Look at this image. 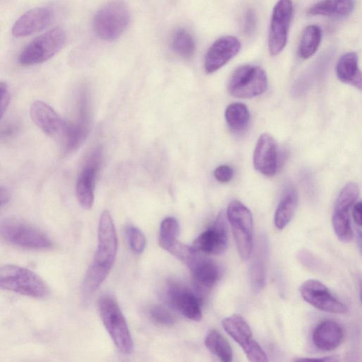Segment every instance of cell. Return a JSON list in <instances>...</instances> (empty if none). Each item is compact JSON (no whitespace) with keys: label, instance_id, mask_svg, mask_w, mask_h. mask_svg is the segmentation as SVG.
I'll return each mask as SVG.
<instances>
[{"label":"cell","instance_id":"obj_1","mask_svg":"<svg viewBox=\"0 0 362 362\" xmlns=\"http://www.w3.org/2000/svg\"><path fill=\"white\" fill-rule=\"evenodd\" d=\"M102 322L115 345L123 354H130L134 349L132 338L119 305L110 295H103L98 300Z\"/></svg>","mask_w":362,"mask_h":362},{"label":"cell","instance_id":"obj_2","mask_svg":"<svg viewBox=\"0 0 362 362\" xmlns=\"http://www.w3.org/2000/svg\"><path fill=\"white\" fill-rule=\"evenodd\" d=\"M0 288L36 298H43L49 292L46 284L37 274L13 264L0 267Z\"/></svg>","mask_w":362,"mask_h":362},{"label":"cell","instance_id":"obj_3","mask_svg":"<svg viewBox=\"0 0 362 362\" xmlns=\"http://www.w3.org/2000/svg\"><path fill=\"white\" fill-rule=\"evenodd\" d=\"M129 21L130 13L127 5L121 1H112L96 12L93 25L98 37L112 41L122 35Z\"/></svg>","mask_w":362,"mask_h":362},{"label":"cell","instance_id":"obj_4","mask_svg":"<svg viewBox=\"0 0 362 362\" xmlns=\"http://www.w3.org/2000/svg\"><path fill=\"white\" fill-rule=\"evenodd\" d=\"M226 216L230 224L241 259L250 258L253 250V218L250 210L238 200L229 202Z\"/></svg>","mask_w":362,"mask_h":362},{"label":"cell","instance_id":"obj_5","mask_svg":"<svg viewBox=\"0 0 362 362\" xmlns=\"http://www.w3.org/2000/svg\"><path fill=\"white\" fill-rule=\"evenodd\" d=\"M0 238L7 243L32 250L52 247L49 238L35 227L17 220L0 223Z\"/></svg>","mask_w":362,"mask_h":362},{"label":"cell","instance_id":"obj_6","mask_svg":"<svg viewBox=\"0 0 362 362\" xmlns=\"http://www.w3.org/2000/svg\"><path fill=\"white\" fill-rule=\"evenodd\" d=\"M65 41L66 35L62 29L49 30L27 45L19 55V62L24 66L45 62L62 49Z\"/></svg>","mask_w":362,"mask_h":362},{"label":"cell","instance_id":"obj_7","mask_svg":"<svg viewBox=\"0 0 362 362\" xmlns=\"http://www.w3.org/2000/svg\"><path fill=\"white\" fill-rule=\"evenodd\" d=\"M267 86V76L262 68L254 65H243L237 68L230 76L228 89L233 97L252 98L262 94Z\"/></svg>","mask_w":362,"mask_h":362},{"label":"cell","instance_id":"obj_8","mask_svg":"<svg viewBox=\"0 0 362 362\" xmlns=\"http://www.w3.org/2000/svg\"><path fill=\"white\" fill-rule=\"evenodd\" d=\"M358 194L357 184L349 182L341 189L334 203L332 226L337 237L343 243L350 242L354 236L350 211Z\"/></svg>","mask_w":362,"mask_h":362},{"label":"cell","instance_id":"obj_9","mask_svg":"<svg viewBox=\"0 0 362 362\" xmlns=\"http://www.w3.org/2000/svg\"><path fill=\"white\" fill-rule=\"evenodd\" d=\"M117 238L112 216L104 211L100 217L98 229V247L91 265L110 272L116 257Z\"/></svg>","mask_w":362,"mask_h":362},{"label":"cell","instance_id":"obj_10","mask_svg":"<svg viewBox=\"0 0 362 362\" xmlns=\"http://www.w3.org/2000/svg\"><path fill=\"white\" fill-rule=\"evenodd\" d=\"M224 330L239 344L247 358L252 362L267 361V354L254 339L250 327L238 314L231 315L222 320Z\"/></svg>","mask_w":362,"mask_h":362},{"label":"cell","instance_id":"obj_11","mask_svg":"<svg viewBox=\"0 0 362 362\" xmlns=\"http://www.w3.org/2000/svg\"><path fill=\"white\" fill-rule=\"evenodd\" d=\"M292 15L291 0H279L276 2L272 14L268 37V49L271 55L276 56L284 49Z\"/></svg>","mask_w":362,"mask_h":362},{"label":"cell","instance_id":"obj_12","mask_svg":"<svg viewBox=\"0 0 362 362\" xmlns=\"http://www.w3.org/2000/svg\"><path fill=\"white\" fill-rule=\"evenodd\" d=\"M299 290L305 301L321 311L337 314L347 312L346 305L336 298L326 286L318 280H306Z\"/></svg>","mask_w":362,"mask_h":362},{"label":"cell","instance_id":"obj_13","mask_svg":"<svg viewBox=\"0 0 362 362\" xmlns=\"http://www.w3.org/2000/svg\"><path fill=\"white\" fill-rule=\"evenodd\" d=\"M30 114L37 127L62 145L69 122L64 120L49 105L40 100L32 104Z\"/></svg>","mask_w":362,"mask_h":362},{"label":"cell","instance_id":"obj_14","mask_svg":"<svg viewBox=\"0 0 362 362\" xmlns=\"http://www.w3.org/2000/svg\"><path fill=\"white\" fill-rule=\"evenodd\" d=\"M101 155V150L95 149L86 161L77 177L76 197L81 206L86 209H90L93 204L95 183Z\"/></svg>","mask_w":362,"mask_h":362},{"label":"cell","instance_id":"obj_15","mask_svg":"<svg viewBox=\"0 0 362 362\" xmlns=\"http://www.w3.org/2000/svg\"><path fill=\"white\" fill-rule=\"evenodd\" d=\"M227 228L222 216L203 231L193 242L192 247L205 255H220L228 247Z\"/></svg>","mask_w":362,"mask_h":362},{"label":"cell","instance_id":"obj_16","mask_svg":"<svg viewBox=\"0 0 362 362\" xmlns=\"http://www.w3.org/2000/svg\"><path fill=\"white\" fill-rule=\"evenodd\" d=\"M241 43L232 35L223 36L216 40L209 48L204 59V69L211 74L233 59L240 50Z\"/></svg>","mask_w":362,"mask_h":362},{"label":"cell","instance_id":"obj_17","mask_svg":"<svg viewBox=\"0 0 362 362\" xmlns=\"http://www.w3.org/2000/svg\"><path fill=\"white\" fill-rule=\"evenodd\" d=\"M278 147L274 139L262 134L258 139L253 153V165L256 170L267 177H272L278 168Z\"/></svg>","mask_w":362,"mask_h":362},{"label":"cell","instance_id":"obj_18","mask_svg":"<svg viewBox=\"0 0 362 362\" xmlns=\"http://www.w3.org/2000/svg\"><path fill=\"white\" fill-rule=\"evenodd\" d=\"M54 11L48 7H37L22 15L14 23L12 34L23 37L40 32L49 26L54 20Z\"/></svg>","mask_w":362,"mask_h":362},{"label":"cell","instance_id":"obj_19","mask_svg":"<svg viewBox=\"0 0 362 362\" xmlns=\"http://www.w3.org/2000/svg\"><path fill=\"white\" fill-rule=\"evenodd\" d=\"M167 296L170 303L185 317L193 321L201 320V300L197 294L172 283L167 290Z\"/></svg>","mask_w":362,"mask_h":362},{"label":"cell","instance_id":"obj_20","mask_svg":"<svg viewBox=\"0 0 362 362\" xmlns=\"http://www.w3.org/2000/svg\"><path fill=\"white\" fill-rule=\"evenodd\" d=\"M187 266L191 270L197 286L202 290L211 288L221 275L218 265L198 251Z\"/></svg>","mask_w":362,"mask_h":362},{"label":"cell","instance_id":"obj_21","mask_svg":"<svg viewBox=\"0 0 362 362\" xmlns=\"http://www.w3.org/2000/svg\"><path fill=\"white\" fill-rule=\"evenodd\" d=\"M344 338L342 327L335 321L324 320L315 328L313 341L315 346L322 350L329 351L339 347Z\"/></svg>","mask_w":362,"mask_h":362},{"label":"cell","instance_id":"obj_22","mask_svg":"<svg viewBox=\"0 0 362 362\" xmlns=\"http://www.w3.org/2000/svg\"><path fill=\"white\" fill-rule=\"evenodd\" d=\"M336 74L341 82L361 89V72L356 52H346L339 59L336 65Z\"/></svg>","mask_w":362,"mask_h":362},{"label":"cell","instance_id":"obj_23","mask_svg":"<svg viewBox=\"0 0 362 362\" xmlns=\"http://www.w3.org/2000/svg\"><path fill=\"white\" fill-rule=\"evenodd\" d=\"M298 204V192L292 185H287L284 189L274 214V226L284 229L291 221Z\"/></svg>","mask_w":362,"mask_h":362},{"label":"cell","instance_id":"obj_24","mask_svg":"<svg viewBox=\"0 0 362 362\" xmlns=\"http://www.w3.org/2000/svg\"><path fill=\"white\" fill-rule=\"evenodd\" d=\"M354 0H321L309 8L310 16L342 18L349 16L354 9Z\"/></svg>","mask_w":362,"mask_h":362},{"label":"cell","instance_id":"obj_25","mask_svg":"<svg viewBox=\"0 0 362 362\" xmlns=\"http://www.w3.org/2000/svg\"><path fill=\"white\" fill-rule=\"evenodd\" d=\"M322 39L321 28L316 25H310L304 28L298 48V54L303 59L311 57L317 50Z\"/></svg>","mask_w":362,"mask_h":362},{"label":"cell","instance_id":"obj_26","mask_svg":"<svg viewBox=\"0 0 362 362\" xmlns=\"http://www.w3.org/2000/svg\"><path fill=\"white\" fill-rule=\"evenodd\" d=\"M208 350L220 360L230 362L233 359L232 348L226 338L217 330L210 329L204 339Z\"/></svg>","mask_w":362,"mask_h":362},{"label":"cell","instance_id":"obj_27","mask_svg":"<svg viewBox=\"0 0 362 362\" xmlns=\"http://www.w3.org/2000/svg\"><path fill=\"white\" fill-rule=\"evenodd\" d=\"M225 117L230 129L233 132H239L247 127L250 116L245 104L233 103L227 107Z\"/></svg>","mask_w":362,"mask_h":362},{"label":"cell","instance_id":"obj_28","mask_svg":"<svg viewBox=\"0 0 362 362\" xmlns=\"http://www.w3.org/2000/svg\"><path fill=\"white\" fill-rule=\"evenodd\" d=\"M173 50L184 58L192 57L195 52V42L192 36L185 29L177 30L172 38Z\"/></svg>","mask_w":362,"mask_h":362},{"label":"cell","instance_id":"obj_29","mask_svg":"<svg viewBox=\"0 0 362 362\" xmlns=\"http://www.w3.org/2000/svg\"><path fill=\"white\" fill-rule=\"evenodd\" d=\"M179 231L177 221L171 216L164 218L160 226L158 243L166 251L177 241Z\"/></svg>","mask_w":362,"mask_h":362},{"label":"cell","instance_id":"obj_30","mask_svg":"<svg viewBox=\"0 0 362 362\" xmlns=\"http://www.w3.org/2000/svg\"><path fill=\"white\" fill-rule=\"evenodd\" d=\"M265 253L260 255V252L257 254L250 267V281L252 289L258 291L262 289L265 284L266 271H265Z\"/></svg>","mask_w":362,"mask_h":362},{"label":"cell","instance_id":"obj_31","mask_svg":"<svg viewBox=\"0 0 362 362\" xmlns=\"http://www.w3.org/2000/svg\"><path fill=\"white\" fill-rule=\"evenodd\" d=\"M126 235L131 249L136 253H142L146 247V238L136 227L129 226L126 228Z\"/></svg>","mask_w":362,"mask_h":362},{"label":"cell","instance_id":"obj_32","mask_svg":"<svg viewBox=\"0 0 362 362\" xmlns=\"http://www.w3.org/2000/svg\"><path fill=\"white\" fill-rule=\"evenodd\" d=\"M151 319L156 323L165 326H170L175 322L173 315L164 307L153 305L149 310Z\"/></svg>","mask_w":362,"mask_h":362},{"label":"cell","instance_id":"obj_33","mask_svg":"<svg viewBox=\"0 0 362 362\" xmlns=\"http://www.w3.org/2000/svg\"><path fill=\"white\" fill-rule=\"evenodd\" d=\"M214 175L218 182H228L233 178V170L228 165H222L215 169Z\"/></svg>","mask_w":362,"mask_h":362},{"label":"cell","instance_id":"obj_34","mask_svg":"<svg viewBox=\"0 0 362 362\" xmlns=\"http://www.w3.org/2000/svg\"><path fill=\"white\" fill-rule=\"evenodd\" d=\"M257 24V18L255 13L252 9H248L245 15L243 30L247 35L253 33Z\"/></svg>","mask_w":362,"mask_h":362},{"label":"cell","instance_id":"obj_35","mask_svg":"<svg viewBox=\"0 0 362 362\" xmlns=\"http://www.w3.org/2000/svg\"><path fill=\"white\" fill-rule=\"evenodd\" d=\"M10 95L6 83L0 82V119L8 105Z\"/></svg>","mask_w":362,"mask_h":362},{"label":"cell","instance_id":"obj_36","mask_svg":"<svg viewBox=\"0 0 362 362\" xmlns=\"http://www.w3.org/2000/svg\"><path fill=\"white\" fill-rule=\"evenodd\" d=\"M352 209V216L354 221L355 223L359 227H361V222H362V218H361V209H362V204L361 202L359 201L358 202H356L353 206Z\"/></svg>","mask_w":362,"mask_h":362},{"label":"cell","instance_id":"obj_37","mask_svg":"<svg viewBox=\"0 0 362 362\" xmlns=\"http://www.w3.org/2000/svg\"><path fill=\"white\" fill-rule=\"evenodd\" d=\"M339 358H337V356H325L323 358H298L295 359V361H339Z\"/></svg>","mask_w":362,"mask_h":362},{"label":"cell","instance_id":"obj_38","mask_svg":"<svg viewBox=\"0 0 362 362\" xmlns=\"http://www.w3.org/2000/svg\"><path fill=\"white\" fill-rule=\"evenodd\" d=\"M8 199L9 194L8 191L4 187H0V206L5 204Z\"/></svg>","mask_w":362,"mask_h":362}]
</instances>
